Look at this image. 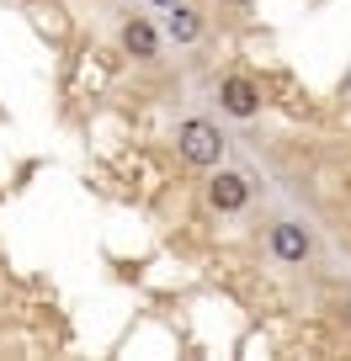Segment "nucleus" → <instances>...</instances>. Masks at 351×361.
<instances>
[{
    "instance_id": "1",
    "label": "nucleus",
    "mask_w": 351,
    "mask_h": 361,
    "mask_svg": "<svg viewBox=\"0 0 351 361\" xmlns=\"http://www.w3.org/2000/svg\"><path fill=\"white\" fill-rule=\"evenodd\" d=\"M176 149H182L186 165H197V170H218V159H224V133H218L208 117H186V123L176 128Z\"/></svg>"
},
{
    "instance_id": "2",
    "label": "nucleus",
    "mask_w": 351,
    "mask_h": 361,
    "mask_svg": "<svg viewBox=\"0 0 351 361\" xmlns=\"http://www.w3.org/2000/svg\"><path fill=\"white\" fill-rule=\"evenodd\" d=\"M266 250H272L277 266H309V260H314V234H309V224H298V218H277V224L266 228Z\"/></svg>"
},
{
    "instance_id": "3",
    "label": "nucleus",
    "mask_w": 351,
    "mask_h": 361,
    "mask_svg": "<svg viewBox=\"0 0 351 361\" xmlns=\"http://www.w3.org/2000/svg\"><path fill=\"white\" fill-rule=\"evenodd\" d=\"M218 106H224L229 117H239V123H250V117L261 112V85L250 75H224L218 80Z\"/></svg>"
},
{
    "instance_id": "4",
    "label": "nucleus",
    "mask_w": 351,
    "mask_h": 361,
    "mask_svg": "<svg viewBox=\"0 0 351 361\" xmlns=\"http://www.w3.org/2000/svg\"><path fill=\"white\" fill-rule=\"evenodd\" d=\"M245 202H250V180L239 176V170H213V180H208V207H213V213H239Z\"/></svg>"
},
{
    "instance_id": "5",
    "label": "nucleus",
    "mask_w": 351,
    "mask_h": 361,
    "mask_svg": "<svg viewBox=\"0 0 351 361\" xmlns=\"http://www.w3.org/2000/svg\"><path fill=\"white\" fill-rule=\"evenodd\" d=\"M123 54L138 59V64H155L160 59V32L144 22V16H128L123 22Z\"/></svg>"
},
{
    "instance_id": "6",
    "label": "nucleus",
    "mask_w": 351,
    "mask_h": 361,
    "mask_svg": "<svg viewBox=\"0 0 351 361\" xmlns=\"http://www.w3.org/2000/svg\"><path fill=\"white\" fill-rule=\"evenodd\" d=\"M165 37L176 48H192L197 37H203V11L186 6V0H182V6H170V11H165Z\"/></svg>"
},
{
    "instance_id": "7",
    "label": "nucleus",
    "mask_w": 351,
    "mask_h": 361,
    "mask_svg": "<svg viewBox=\"0 0 351 361\" xmlns=\"http://www.w3.org/2000/svg\"><path fill=\"white\" fill-rule=\"evenodd\" d=\"M155 6H160V11H170V6H182V0H155Z\"/></svg>"
},
{
    "instance_id": "8",
    "label": "nucleus",
    "mask_w": 351,
    "mask_h": 361,
    "mask_svg": "<svg viewBox=\"0 0 351 361\" xmlns=\"http://www.w3.org/2000/svg\"><path fill=\"white\" fill-rule=\"evenodd\" d=\"M340 319H346V324H351V303H340Z\"/></svg>"
}]
</instances>
